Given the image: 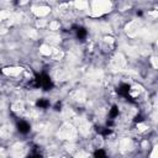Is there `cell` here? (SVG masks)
I'll return each instance as SVG.
<instances>
[{
	"mask_svg": "<svg viewBox=\"0 0 158 158\" xmlns=\"http://www.w3.org/2000/svg\"><path fill=\"white\" fill-rule=\"evenodd\" d=\"M41 75V83H40V86L43 89V90H51L53 88V81L51 79V77L46 73H42L40 74Z\"/></svg>",
	"mask_w": 158,
	"mask_h": 158,
	"instance_id": "cell-1",
	"label": "cell"
},
{
	"mask_svg": "<svg viewBox=\"0 0 158 158\" xmlns=\"http://www.w3.org/2000/svg\"><path fill=\"white\" fill-rule=\"evenodd\" d=\"M16 128H17V131L20 132V133H22V135H27L28 132H30V130H31V126H30V123L27 122V121H19L17 122V125H16Z\"/></svg>",
	"mask_w": 158,
	"mask_h": 158,
	"instance_id": "cell-2",
	"label": "cell"
},
{
	"mask_svg": "<svg viewBox=\"0 0 158 158\" xmlns=\"http://www.w3.org/2000/svg\"><path fill=\"white\" fill-rule=\"evenodd\" d=\"M130 90H131V85L127 84V83H122V84L118 86L117 93H118L120 95L125 96V98H128V93H130Z\"/></svg>",
	"mask_w": 158,
	"mask_h": 158,
	"instance_id": "cell-3",
	"label": "cell"
},
{
	"mask_svg": "<svg viewBox=\"0 0 158 158\" xmlns=\"http://www.w3.org/2000/svg\"><path fill=\"white\" fill-rule=\"evenodd\" d=\"M49 100H47V99H44V98H42V99H38L37 101H36V106L37 107H40V109H47V107H49Z\"/></svg>",
	"mask_w": 158,
	"mask_h": 158,
	"instance_id": "cell-4",
	"label": "cell"
},
{
	"mask_svg": "<svg viewBox=\"0 0 158 158\" xmlns=\"http://www.w3.org/2000/svg\"><path fill=\"white\" fill-rule=\"evenodd\" d=\"M86 36H88V31H86V28H84V27H78L77 28V37L79 38V40H85L86 38Z\"/></svg>",
	"mask_w": 158,
	"mask_h": 158,
	"instance_id": "cell-5",
	"label": "cell"
},
{
	"mask_svg": "<svg viewBox=\"0 0 158 158\" xmlns=\"http://www.w3.org/2000/svg\"><path fill=\"white\" fill-rule=\"evenodd\" d=\"M117 116H118V107L116 105H112L111 109H110V111H109V117H110V120H114Z\"/></svg>",
	"mask_w": 158,
	"mask_h": 158,
	"instance_id": "cell-6",
	"label": "cell"
},
{
	"mask_svg": "<svg viewBox=\"0 0 158 158\" xmlns=\"http://www.w3.org/2000/svg\"><path fill=\"white\" fill-rule=\"evenodd\" d=\"M94 158H107V154H106V152L104 151V149H96L95 152H94Z\"/></svg>",
	"mask_w": 158,
	"mask_h": 158,
	"instance_id": "cell-7",
	"label": "cell"
},
{
	"mask_svg": "<svg viewBox=\"0 0 158 158\" xmlns=\"http://www.w3.org/2000/svg\"><path fill=\"white\" fill-rule=\"evenodd\" d=\"M99 132H100V135H101V136H104V137H106V136H109V135H111V128H109V127H106V128H102V130H100Z\"/></svg>",
	"mask_w": 158,
	"mask_h": 158,
	"instance_id": "cell-8",
	"label": "cell"
},
{
	"mask_svg": "<svg viewBox=\"0 0 158 158\" xmlns=\"http://www.w3.org/2000/svg\"><path fill=\"white\" fill-rule=\"evenodd\" d=\"M28 158H43V157H42V154H40V153H37V152H33L32 154L28 156Z\"/></svg>",
	"mask_w": 158,
	"mask_h": 158,
	"instance_id": "cell-9",
	"label": "cell"
},
{
	"mask_svg": "<svg viewBox=\"0 0 158 158\" xmlns=\"http://www.w3.org/2000/svg\"><path fill=\"white\" fill-rule=\"evenodd\" d=\"M60 107H62V102H59V101H58V102L54 105V110H56V111H59V110H60Z\"/></svg>",
	"mask_w": 158,
	"mask_h": 158,
	"instance_id": "cell-10",
	"label": "cell"
},
{
	"mask_svg": "<svg viewBox=\"0 0 158 158\" xmlns=\"http://www.w3.org/2000/svg\"><path fill=\"white\" fill-rule=\"evenodd\" d=\"M143 121V117L141 116V115H137L136 117H135V122H142Z\"/></svg>",
	"mask_w": 158,
	"mask_h": 158,
	"instance_id": "cell-11",
	"label": "cell"
}]
</instances>
